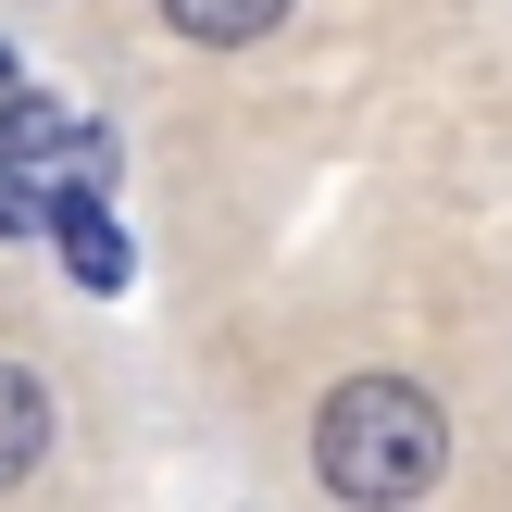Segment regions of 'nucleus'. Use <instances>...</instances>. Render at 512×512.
Listing matches in <instances>:
<instances>
[{"instance_id": "nucleus-1", "label": "nucleus", "mask_w": 512, "mask_h": 512, "mask_svg": "<svg viewBox=\"0 0 512 512\" xmlns=\"http://www.w3.org/2000/svg\"><path fill=\"white\" fill-rule=\"evenodd\" d=\"M313 475L338 500H363V512H400V500H425L450 475V413L425 388H400V375H350L313 413Z\"/></svg>"}, {"instance_id": "nucleus-2", "label": "nucleus", "mask_w": 512, "mask_h": 512, "mask_svg": "<svg viewBox=\"0 0 512 512\" xmlns=\"http://www.w3.org/2000/svg\"><path fill=\"white\" fill-rule=\"evenodd\" d=\"M75 188H113V138L38 88H0V238H38Z\"/></svg>"}, {"instance_id": "nucleus-3", "label": "nucleus", "mask_w": 512, "mask_h": 512, "mask_svg": "<svg viewBox=\"0 0 512 512\" xmlns=\"http://www.w3.org/2000/svg\"><path fill=\"white\" fill-rule=\"evenodd\" d=\"M50 238H63V263H75V288H125V225L100 213V188H75V200H50Z\"/></svg>"}, {"instance_id": "nucleus-4", "label": "nucleus", "mask_w": 512, "mask_h": 512, "mask_svg": "<svg viewBox=\"0 0 512 512\" xmlns=\"http://www.w3.org/2000/svg\"><path fill=\"white\" fill-rule=\"evenodd\" d=\"M38 450H50V388L0 363V488H25V475H38Z\"/></svg>"}, {"instance_id": "nucleus-5", "label": "nucleus", "mask_w": 512, "mask_h": 512, "mask_svg": "<svg viewBox=\"0 0 512 512\" xmlns=\"http://www.w3.org/2000/svg\"><path fill=\"white\" fill-rule=\"evenodd\" d=\"M275 13H288V0H163V25H175V38H200V50H250V38H275Z\"/></svg>"}]
</instances>
